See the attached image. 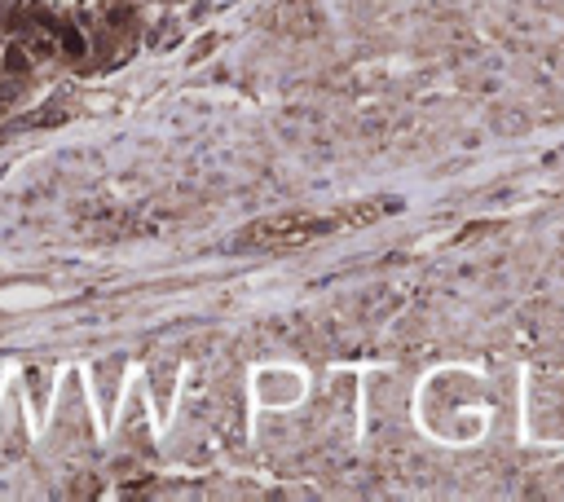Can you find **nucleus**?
Segmentation results:
<instances>
[{
	"mask_svg": "<svg viewBox=\"0 0 564 502\" xmlns=\"http://www.w3.org/2000/svg\"><path fill=\"white\" fill-rule=\"evenodd\" d=\"M326 229H336V221L309 216V211H282V216H265L247 225L238 247H296V243H309V238H322Z\"/></svg>",
	"mask_w": 564,
	"mask_h": 502,
	"instance_id": "f257e3e1",
	"label": "nucleus"
},
{
	"mask_svg": "<svg viewBox=\"0 0 564 502\" xmlns=\"http://www.w3.org/2000/svg\"><path fill=\"white\" fill-rule=\"evenodd\" d=\"M5 71L14 75V71H27V49H22V44H9L5 49Z\"/></svg>",
	"mask_w": 564,
	"mask_h": 502,
	"instance_id": "f03ea898",
	"label": "nucleus"
}]
</instances>
